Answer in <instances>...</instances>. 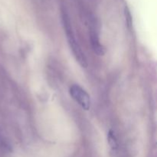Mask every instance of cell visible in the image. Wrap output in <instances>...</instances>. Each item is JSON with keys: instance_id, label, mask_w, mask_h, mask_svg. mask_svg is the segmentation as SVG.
<instances>
[{"instance_id": "6da1fadb", "label": "cell", "mask_w": 157, "mask_h": 157, "mask_svg": "<svg viewBox=\"0 0 157 157\" xmlns=\"http://www.w3.org/2000/svg\"><path fill=\"white\" fill-rule=\"evenodd\" d=\"M61 20H62L63 27H64V32H65L66 37H67L68 44L75 55V58L79 63L80 65L83 67H87V62L84 53L83 52L79 43L77 41L75 35L74 33L73 28H72L71 21L70 17L67 14V11L64 9H61Z\"/></svg>"}, {"instance_id": "7a4b0ae2", "label": "cell", "mask_w": 157, "mask_h": 157, "mask_svg": "<svg viewBox=\"0 0 157 157\" xmlns=\"http://www.w3.org/2000/svg\"><path fill=\"white\" fill-rule=\"evenodd\" d=\"M69 93L71 98L82 107L84 110H88L90 107V95L84 88L78 84L71 86Z\"/></svg>"}, {"instance_id": "3957f363", "label": "cell", "mask_w": 157, "mask_h": 157, "mask_svg": "<svg viewBox=\"0 0 157 157\" xmlns=\"http://www.w3.org/2000/svg\"><path fill=\"white\" fill-rule=\"evenodd\" d=\"M90 39L92 49L94 53L98 55H104L105 53V49L100 41L99 36H98V34L94 27L90 28Z\"/></svg>"}, {"instance_id": "277c9868", "label": "cell", "mask_w": 157, "mask_h": 157, "mask_svg": "<svg viewBox=\"0 0 157 157\" xmlns=\"http://www.w3.org/2000/svg\"><path fill=\"white\" fill-rule=\"evenodd\" d=\"M107 140H108V144L110 145V148L113 151H116L118 149V142L116 135H115L114 132L113 130H110L107 133Z\"/></svg>"}]
</instances>
